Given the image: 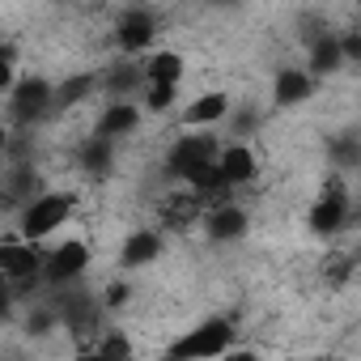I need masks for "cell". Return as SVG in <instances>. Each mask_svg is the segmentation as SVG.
<instances>
[{
  "instance_id": "obj_1",
  "label": "cell",
  "mask_w": 361,
  "mask_h": 361,
  "mask_svg": "<svg viewBox=\"0 0 361 361\" xmlns=\"http://www.w3.org/2000/svg\"><path fill=\"white\" fill-rule=\"evenodd\" d=\"M230 340H234V327L221 319H209V323L192 327L178 344H170V357H217L230 348Z\"/></svg>"
},
{
  "instance_id": "obj_2",
  "label": "cell",
  "mask_w": 361,
  "mask_h": 361,
  "mask_svg": "<svg viewBox=\"0 0 361 361\" xmlns=\"http://www.w3.org/2000/svg\"><path fill=\"white\" fill-rule=\"evenodd\" d=\"M68 213H73V200H68V196H60V192L39 196V200L26 209L22 230H26V238H30V243H35V238H47L51 230H60V226L68 221Z\"/></svg>"
},
{
  "instance_id": "obj_3",
  "label": "cell",
  "mask_w": 361,
  "mask_h": 361,
  "mask_svg": "<svg viewBox=\"0 0 361 361\" xmlns=\"http://www.w3.org/2000/svg\"><path fill=\"white\" fill-rule=\"evenodd\" d=\"M85 268H90V247L73 238V243H60V247L47 255L43 276H47V281H56V285H64V281H77Z\"/></svg>"
},
{
  "instance_id": "obj_4",
  "label": "cell",
  "mask_w": 361,
  "mask_h": 361,
  "mask_svg": "<svg viewBox=\"0 0 361 361\" xmlns=\"http://www.w3.org/2000/svg\"><path fill=\"white\" fill-rule=\"evenodd\" d=\"M204 161H217V145H213V136H204V132H196V136H183L174 149H170V170L178 174V178H188L196 166H204Z\"/></svg>"
},
{
  "instance_id": "obj_5",
  "label": "cell",
  "mask_w": 361,
  "mask_h": 361,
  "mask_svg": "<svg viewBox=\"0 0 361 361\" xmlns=\"http://www.w3.org/2000/svg\"><path fill=\"white\" fill-rule=\"evenodd\" d=\"M344 217H348V200H344V188H327L319 200H314V209H310V230L314 234H336L340 226H344Z\"/></svg>"
},
{
  "instance_id": "obj_6",
  "label": "cell",
  "mask_w": 361,
  "mask_h": 361,
  "mask_svg": "<svg viewBox=\"0 0 361 361\" xmlns=\"http://www.w3.org/2000/svg\"><path fill=\"white\" fill-rule=\"evenodd\" d=\"M9 94H13V115H18L22 123H35V119L51 106V85H47V81H39V77H30V81L13 85Z\"/></svg>"
},
{
  "instance_id": "obj_7",
  "label": "cell",
  "mask_w": 361,
  "mask_h": 361,
  "mask_svg": "<svg viewBox=\"0 0 361 361\" xmlns=\"http://www.w3.org/2000/svg\"><path fill=\"white\" fill-rule=\"evenodd\" d=\"M43 255H39V247H18V243H5L0 247V272H5L9 281H26V276H35V272H43Z\"/></svg>"
},
{
  "instance_id": "obj_8",
  "label": "cell",
  "mask_w": 361,
  "mask_h": 361,
  "mask_svg": "<svg viewBox=\"0 0 361 361\" xmlns=\"http://www.w3.org/2000/svg\"><path fill=\"white\" fill-rule=\"evenodd\" d=\"M153 35H157V26H153V18H149V13H123V18H119V30H115L119 47H123L128 56L145 51V47L153 43Z\"/></svg>"
},
{
  "instance_id": "obj_9",
  "label": "cell",
  "mask_w": 361,
  "mask_h": 361,
  "mask_svg": "<svg viewBox=\"0 0 361 361\" xmlns=\"http://www.w3.org/2000/svg\"><path fill=\"white\" fill-rule=\"evenodd\" d=\"M310 90H314V77L302 73V68H285V73H276V81H272L276 106H298V102L310 98Z\"/></svg>"
},
{
  "instance_id": "obj_10",
  "label": "cell",
  "mask_w": 361,
  "mask_h": 361,
  "mask_svg": "<svg viewBox=\"0 0 361 361\" xmlns=\"http://www.w3.org/2000/svg\"><path fill=\"white\" fill-rule=\"evenodd\" d=\"M217 166H221V174H226L230 188L251 183V178H255V153L247 145H230L226 153H217Z\"/></svg>"
},
{
  "instance_id": "obj_11",
  "label": "cell",
  "mask_w": 361,
  "mask_h": 361,
  "mask_svg": "<svg viewBox=\"0 0 361 361\" xmlns=\"http://www.w3.org/2000/svg\"><path fill=\"white\" fill-rule=\"evenodd\" d=\"M209 234H213L217 243H230V238H243V234H247V213H243V209H234V204H226V209H217V213L209 217Z\"/></svg>"
},
{
  "instance_id": "obj_12",
  "label": "cell",
  "mask_w": 361,
  "mask_h": 361,
  "mask_svg": "<svg viewBox=\"0 0 361 361\" xmlns=\"http://www.w3.org/2000/svg\"><path fill=\"white\" fill-rule=\"evenodd\" d=\"M157 251H161V238L149 234V230H140V234H132V238L123 243V264H128V268H145V264L157 259Z\"/></svg>"
},
{
  "instance_id": "obj_13",
  "label": "cell",
  "mask_w": 361,
  "mask_h": 361,
  "mask_svg": "<svg viewBox=\"0 0 361 361\" xmlns=\"http://www.w3.org/2000/svg\"><path fill=\"white\" fill-rule=\"evenodd\" d=\"M140 123V115H136V106H128V102H115L106 115H102V123H98V136H106V140H115V136H128L132 128Z\"/></svg>"
},
{
  "instance_id": "obj_14",
  "label": "cell",
  "mask_w": 361,
  "mask_h": 361,
  "mask_svg": "<svg viewBox=\"0 0 361 361\" xmlns=\"http://www.w3.org/2000/svg\"><path fill=\"white\" fill-rule=\"evenodd\" d=\"M145 81H170V85H178V81H183V56H178V51H157L145 64Z\"/></svg>"
},
{
  "instance_id": "obj_15",
  "label": "cell",
  "mask_w": 361,
  "mask_h": 361,
  "mask_svg": "<svg viewBox=\"0 0 361 361\" xmlns=\"http://www.w3.org/2000/svg\"><path fill=\"white\" fill-rule=\"evenodd\" d=\"M226 111H230L226 94H200L188 106V123H217V119H226Z\"/></svg>"
},
{
  "instance_id": "obj_16",
  "label": "cell",
  "mask_w": 361,
  "mask_h": 361,
  "mask_svg": "<svg viewBox=\"0 0 361 361\" xmlns=\"http://www.w3.org/2000/svg\"><path fill=\"white\" fill-rule=\"evenodd\" d=\"M344 56V43L340 39H314L310 47V73H331Z\"/></svg>"
},
{
  "instance_id": "obj_17",
  "label": "cell",
  "mask_w": 361,
  "mask_h": 361,
  "mask_svg": "<svg viewBox=\"0 0 361 361\" xmlns=\"http://www.w3.org/2000/svg\"><path fill=\"white\" fill-rule=\"evenodd\" d=\"M136 81H145V68H140V64H119V68L106 73V90H115V94L132 90Z\"/></svg>"
},
{
  "instance_id": "obj_18",
  "label": "cell",
  "mask_w": 361,
  "mask_h": 361,
  "mask_svg": "<svg viewBox=\"0 0 361 361\" xmlns=\"http://www.w3.org/2000/svg\"><path fill=\"white\" fill-rule=\"evenodd\" d=\"M174 90H178V85H170V81H149V98H145L149 111H166V106L174 102Z\"/></svg>"
},
{
  "instance_id": "obj_19",
  "label": "cell",
  "mask_w": 361,
  "mask_h": 361,
  "mask_svg": "<svg viewBox=\"0 0 361 361\" xmlns=\"http://www.w3.org/2000/svg\"><path fill=\"white\" fill-rule=\"evenodd\" d=\"M90 85H94V77H73V81L60 85V98H64V102H77V98L90 94Z\"/></svg>"
},
{
  "instance_id": "obj_20",
  "label": "cell",
  "mask_w": 361,
  "mask_h": 361,
  "mask_svg": "<svg viewBox=\"0 0 361 361\" xmlns=\"http://www.w3.org/2000/svg\"><path fill=\"white\" fill-rule=\"evenodd\" d=\"M98 353L102 357H128V344L123 340H106V344H98Z\"/></svg>"
},
{
  "instance_id": "obj_21",
  "label": "cell",
  "mask_w": 361,
  "mask_h": 361,
  "mask_svg": "<svg viewBox=\"0 0 361 361\" xmlns=\"http://www.w3.org/2000/svg\"><path fill=\"white\" fill-rule=\"evenodd\" d=\"M213 5H234V0H213Z\"/></svg>"
}]
</instances>
